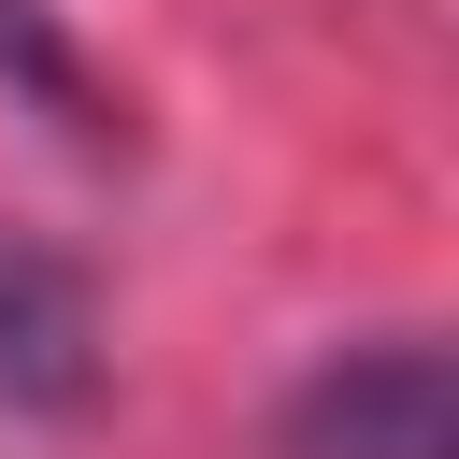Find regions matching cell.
Here are the masks:
<instances>
[{
    "instance_id": "7a4b0ae2",
    "label": "cell",
    "mask_w": 459,
    "mask_h": 459,
    "mask_svg": "<svg viewBox=\"0 0 459 459\" xmlns=\"http://www.w3.org/2000/svg\"><path fill=\"white\" fill-rule=\"evenodd\" d=\"M86 402H100V301L43 230L0 215V416L43 430V416H86Z\"/></svg>"
},
{
    "instance_id": "6da1fadb",
    "label": "cell",
    "mask_w": 459,
    "mask_h": 459,
    "mask_svg": "<svg viewBox=\"0 0 459 459\" xmlns=\"http://www.w3.org/2000/svg\"><path fill=\"white\" fill-rule=\"evenodd\" d=\"M273 459H459V359H445L430 330L330 344V359L287 387Z\"/></svg>"
}]
</instances>
